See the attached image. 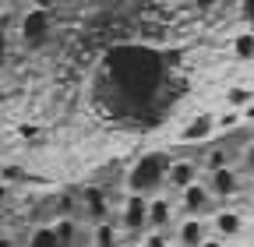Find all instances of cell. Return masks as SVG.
Wrapping results in <instances>:
<instances>
[{
	"label": "cell",
	"mask_w": 254,
	"mask_h": 247,
	"mask_svg": "<svg viewBox=\"0 0 254 247\" xmlns=\"http://www.w3.org/2000/svg\"><path fill=\"white\" fill-rule=\"evenodd\" d=\"M120 226L127 233L148 230V198H145V191H131L124 198V205H120Z\"/></svg>",
	"instance_id": "6da1fadb"
},
{
	"label": "cell",
	"mask_w": 254,
	"mask_h": 247,
	"mask_svg": "<svg viewBox=\"0 0 254 247\" xmlns=\"http://www.w3.org/2000/svg\"><path fill=\"white\" fill-rule=\"evenodd\" d=\"M212 187L208 184H201V180H194L190 187H184L180 191V212L184 215H208L212 212Z\"/></svg>",
	"instance_id": "7a4b0ae2"
},
{
	"label": "cell",
	"mask_w": 254,
	"mask_h": 247,
	"mask_svg": "<svg viewBox=\"0 0 254 247\" xmlns=\"http://www.w3.org/2000/svg\"><path fill=\"white\" fill-rule=\"evenodd\" d=\"M219 131V124H215V113H198V117H190L184 127L177 131V141L180 145H194V141H205Z\"/></svg>",
	"instance_id": "3957f363"
},
{
	"label": "cell",
	"mask_w": 254,
	"mask_h": 247,
	"mask_svg": "<svg viewBox=\"0 0 254 247\" xmlns=\"http://www.w3.org/2000/svg\"><path fill=\"white\" fill-rule=\"evenodd\" d=\"M212 233H219L222 240H237L247 233V223H244V215L237 208H219L212 215Z\"/></svg>",
	"instance_id": "277c9868"
},
{
	"label": "cell",
	"mask_w": 254,
	"mask_h": 247,
	"mask_svg": "<svg viewBox=\"0 0 254 247\" xmlns=\"http://www.w3.org/2000/svg\"><path fill=\"white\" fill-rule=\"evenodd\" d=\"M205 184L212 187V194H215V198H233V194H240V170H233V166L212 170Z\"/></svg>",
	"instance_id": "5b68a950"
},
{
	"label": "cell",
	"mask_w": 254,
	"mask_h": 247,
	"mask_svg": "<svg viewBox=\"0 0 254 247\" xmlns=\"http://www.w3.org/2000/svg\"><path fill=\"white\" fill-rule=\"evenodd\" d=\"M198 163L194 159H177V163H170L166 166V187H173L177 194L184 191V187H190V184L198 180Z\"/></svg>",
	"instance_id": "8992f818"
},
{
	"label": "cell",
	"mask_w": 254,
	"mask_h": 247,
	"mask_svg": "<svg viewBox=\"0 0 254 247\" xmlns=\"http://www.w3.org/2000/svg\"><path fill=\"white\" fill-rule=\"evenodd\" d=\"M173 215H177L173 198H166V194H152L148 198V230H166L173 223Z\"/></svg>",
	"instance_id": "52a82bcc"
},
{
	"label": "cell",
	"mask_w": 254,
	"mask_h": 247,
	"mask_svg": "<svg viewBox=\"0 0 254 247\" xmlns=\"http://www.w3.org/2000/svg\"><path fill=\"white\" fill-rule=\"evenodd\" d=\"M205 240V215H184L177 226V247H198Z\"/></svg>",
	"instance_id": "ba28073f"
},
{
	"label": "cell",
	"mask_w": 254,
	"mask_h": 247,
	"mask_svg": "<svg viewBox=\"0 0 254 247\" xmlns=\"http://www.w3.org/2000/svg\"><path fill=\"white\" fill-rule=\"evenodd\" d=\"M92 247H120V230H117V223H110V219L92 223Z\"/></svg>",
	"instance_id": "9c48e42d"
},
{
	"label": "cell",
	"mask_w": 254,
	"mask_h": 247,
	"mask_svg": "<svg viewBox=\"0 0 254 247\" xmlns=\"http://www.w3.org/2000/svg\"><path fill=\"white\" fill-rule=\"evenodd\" d=\"M230 50H233V57L237 60H254V28H240V32L230 39Z\"/></svg>",
	"instance_id": "30bf717a"
},
{
	"label": "cell",
	"mask_w": 254,
	"mask_h": 247,
	"mask_svg": "<svg viewBox=\"0 0 254 247\" xmlns=\"http://www.w3.org/2000/svg\"><path fill=\"white\" fill-rule=\"evenodd\" d=\"M85 212H88V223H103V219H110V205H106V198H103V191H88L85 194Z\"/></svg>",
	"instance_id": "8fae6325"
},
{
	"label": "cell",
	"mask_w": 254,
	"mask_h": 247,
	"mask_svg": "<svg viewBox=\"0 0 254 247\" xmlns=\"http://www.w3.org/2000/svg\"><path fill=\"white\" fill-rule=\"evenodd\" d=\"M222 99H226V106H233V110H247L254 103V85H230L222 92Z\"/></svg>",
	"instance_id": "7c38bea8"
},
{
	"label": "cell",
	"mask_w": 254,
	"mask_h": 247,
	"mask_svg": "<svg viewBox=\"0 0 254 247\" xmlns=\"http://www.w3.org/2000/svg\"><path fill=\"white\" fill-rule=\"evenodd\" d=\"M46 21H50V14L43 11V7H36L28 18H25V36H28V43H43V32H46Z\"/></svg>",
	"instance_id": "4fadbf2b"
},
{
	"label": "cell",
	"mask_w": 254,
	"mask_h": 247,
	"mask_svg": "<svg viewBox=\"0 0 254 247\" xmlns=\"http://www.w3.org/2000/svg\"><path fill=\"white\" fill-rule=\"evenodd\" d=\"M237 159H240V152H226L222 145H215V148L205 152V163H201V166L212 173V170H222V166H233Z\"/></svg>",
	"instance_id": "5bb4252c"
},
{
	"label": "cell",
	"mask_w": 254,
	"mask_h": 247,
	"mask_svg": "<svg viewBox=\"0 0 254 247\" xmlns=\"http://www.w3.org/2000/svg\"><path fill=\"white\" fill-rule=\"evenodd\" d=\"M53 233H57V244H60V247H71V244H74V233H78L74 223H71V215H60V223H57Z\"/></svg>",
	"instance_id": "9a60e30c"
},
{
	"label": "cell",
	"mask_w": 254,
	"mask_h": 247,
	"mask_svg": "<svg viewBox=\"0 0 254 247\" xmlns=\"http://www.w3.org/2000/svg\"><path fill=\"white\" fill-rule=\"evenodd\" d=\"M240 117H244V110L226 106V113H215V124H219V131H233L237 124H240Z\"/></svg>",
	"instance_id": "2e32d148"
},
{
	"label": "cell",
	"mask_w": 254,
	"mask_h": 247,
	"mask_svg": "<svg viewBox=\"0 0 254 247\" xmlns=\"http://www.w3.org/2000/svg\"><path fill=\"white\" fill-rule=\"evenodd\" d=\"M138 247H173V244H170L166 230H148V233H145V240H141Z\"/></svg>",
	"instance_id": "e0dca14e"
},
{
	"label": "cell",
	"mask_w": 254,
	"mask_h": 247,
	"mask_svg": "<svg viewBox=\"0 0 254 247\" xmlns=\"http://www.w3.org/2000/svg\"><path fill=\"white\" fill-rule=\"evenodd\" d=\"M18 25H21V11H14V7L0 11V28H4V32H14Z\"/></svg>",
	"instance_id": "ac0fdd59"
},
{
	"label": "cell",
	"mask_w": 254,
	"mask_h": 247,
	"mask_svg": "<svg viewBox=\"0 0 254 247\" xmlns=\"http://www.w3.org/2000/svg\"><path fill=\"white\" fill-rule=\"evenodd\" d=\"M240 170L254 173V141H251V138H247V145L240 148Z\"/></svg>",
	"instance_id": "d6986e66"
},
{
	"label": "cell",
	"mask_w": 254,
	"mask_h": 247,
	"mask_svg": "<svg viewBox=\"0 0 254 247\" xmlns=\"http://www.w3.org/2000/svg\"><path fill=\"white\" fill-rule=\"evenodd\" d=\"M240 21L254 28V0H240Z\"/></svg>",
	"instance_id": "ffe728a7"
},
{
	"label": "cell",
	"mask_w": 254,
	"mask_h": 247,
	"mask_svg": "<svg viewBox=\"0 0 254 247\" xmlns=\"http://www.w3.org/2000/svg\"><path fill=\"white\" fill-rule=\"evenodd\" d=\"M57 212H60V215H71V212H74V198H71V194H60Z\"/></svg>",
	"instance_id": "44dd1931"
},
{
	"label": "cell",
	"mask_w": 254,
	"mask_h": 247,
	"mask_svg": "<svg viewBox=\"0 0 254 247\" xmlns=\"http://www.w3.org/2000/svg\"><path fill=\"white\" fill-rule=\"evenodd\" d=\"M198 247H230V240H222L219 233H212V237H205V240H201Z\"/></svg>",
	"instance_id": "7402d4cb"
},
{
	"label": "cell",
	"mask_w": 254,
	"mask_h": 247,
	"mask_svg": "<svg viewBox=\"0 0 254 247\" xmlns=\"http://www.w3.org/2000/svg\"><path fill=\"white\" fill-rule=\"evenodd\" d=\"M215 4V0H190V7H194V11H208Z\"/></svg>",
	"instance_id": "603a6c76"
},
{
	"label": "cell",
	"mask_w": 254,
	"mask_h": 247,
	"mask_svg": "<svg viewBox=\"0 0 254 247\" xmlns=\"http://www.w3.org/2000/svg\"><path fill=\"white\" fill-rule=\"evenodd\" d=\"M28 4H32V7H43V11H50V7L57 4V0H28Z\"/></svg>",
	"instance_id": "cb8c5ba5"
},
{
	"label": "cell",
	"mask_w": 254,
	"mask_h": 247,
	"mask_svg": "<svg viewBox=\"0 0 254 247\" xmlns=\"http://www.w3.org/2000/svg\"><path fill=\"white\" fill-rule=\"evenodd\" d=\"M0 247H14V237H7V233H0Z\"/></svg>",
	"instance_id": "d4e9b609"
},
{
	"label": "cell",
	"mask_w": 254,
	"mask_h": 247,
	"mask_svg": "<svg viewBox=\"0 0 254 247\" xmlns=\"http://www.w3.org/2000/svg\"><path fill=\"white\" fill-rule=\"evenodd\" d=\"M4 50H7V32L0 28V57H4Z\"/></svg>",
	"instance_id": "484cf974"
},
{
	"label": "cell",
	"mask_w": 254,
	"mask_h": 247,
	"mask_svg": "<svg viewBox=\"0 0 254 247\" xmlns=\"http://www.w3.org/2000/svg\"><path fill=\"white\" fill-rule=\"evenodd\" d=\"M0 4H4V7H18V4H21V0H0Z\"/></svg>",
	"instance_id": "4316f807"
},
{
	"label": "cell",
	"mask_w": 254,
	"mask_h": 247,
	"mask_svg": "<svg viewBox=\"0 0 254 247\" xmlns=\"http://www.w3.org/2000/svg\"><path fill=\"white\" fill-rule=\"evenodd\" d=\"M247 138H251V141H254V124H251V131H247Z\"/></svg>",
	"instance_id": "83f0119b"
},
{
	"label": "cell",
	"mask_w": 254,
	"mask_h": 247,
	"mask_svg": "<svg viewBox=\"0 0 254 247\" xmlns=\"http://www.w3.org/2000/svg\"><path fill=\"white\" fill-rule=\"evenodd\" d=\"M240 247H254V240H247V244H240Z\"/></svg>",
	"instance_id": "f1b7e54d"
},
{
	"label": "cell",
	"mask_w": 254,
	"mask_h": 247,
	"mask_svg": "<svg viewBox=\"0 0 254 247\" xmlns=\"http://www.w3.org/2000/svg\"><path fill=\"white\" fill-rule=\"evenodd\" d=\"M215 4H230V0H215Z\"/></svg>",
	"instance_id": "f546056e"
},
{
	"label": "cell",
	"mask_w": 254,
	"mask_h": 247,
	"mask_svg": "<svg viewBox=\"0 0 254 247\" xmlns=\"http://www.w3.org/2000/svg\"><path fill=\"white\" fill-rule=\"evenodd\" d=\"M251 81H254V71H251Z\"/></svg>",
	"instance_id": "4dcf8cb0"
},
{
	"label": "cell",
	"mask_w": 254,
	"mask_h": 247,
	"mask_svg": "<svg viewBox=\"0 0 254 247\" xmlns=\"http://www.w3.org/2000/svg\"><path fill=\"white\" fill-rule=\"evenodd\" d=\"M0 170H4V166H0Z\"/></svg>",
	"instance_id": "1f68e13d"
},
{
	"label": "cell",
	"mask_w": 254,
	"mask_h": 247,
	"mask_svg": "<svg viewBox=\"0 0 254 247\" xmlns=\"http://www.w3.org/2000/svg\"><path fill=\"white\" fill-rule=\"evenodd\" d=\"M120 247H124V244H120Z\"/></svg>",
	"instance_id": "d6a6232c"
}]
</instances>
